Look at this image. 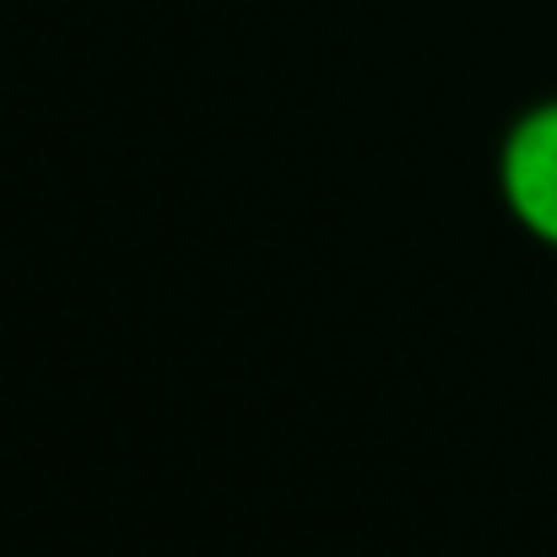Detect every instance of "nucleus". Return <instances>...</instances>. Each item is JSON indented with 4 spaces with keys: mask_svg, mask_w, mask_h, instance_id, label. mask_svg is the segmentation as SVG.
<instances>
[{
    "mask_svg": "<svg viewBox=\"0 0 557 557\" xmlns=\"http://www.w3.org/2000/svg\"><path fill=\"white\" fill-rule=\"evenodd\" d=\"M498 195L509 216L536 238L557 249V98L531 103L498 147Z\"/></svg>",
    "mask_w": 557,
    "mask_h": 557,
    "instance_id": "obj_1",
    "label": "nucleus"
}]
</instances>
